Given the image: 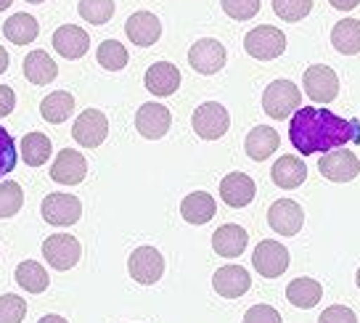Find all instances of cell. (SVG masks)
<instances>
[{
    "label": "cell",
    "mask_w": 360,
    "mask_h": 323,
    "mask_svg": "<svg viewBox=\"0 0 360 323\" xmlns=\"http://www.w3.org/2000/svg\"><path fill=\"white\" fill-rule=\"evenodd\" d=\"M289 138H292V146L302 156L326 154V151H334V148H345L347 144H358L360 122L358 120L337 117L328 109L300 106L292 114Z\"/></svg>",
    "instance_id": "6da1fadb"
},
{
    "label": "cell",
    "mask_w": 360,
    "mask_h": 323,
    "mask_svg": "<svg viewBox=\"0 0 360 323\" xmlns=\"http://www.w3.org/2000/svg\"><path fill=\"white\" fill-rule=\"evenodd\" d=\"M302 106V93L292 80H276L262 93V109L270 120H289Z\"/></svg>",
    "instance_id": "7a4b0ae2"
},
{
    "label": "cell",
    "mask_w": 360,
    "mask_h": 323,
    "mask_svg": "<svg viewBox=\"0 0 360 323\" xmlns=\"http://www.w3.org/2000/svg\"><path fill=\"white\" fill-rule=\"evenodd\" d=\"M191 125H193V133L204 138V141H217L228 133L231 127V114L225 109L223 103L217 101H207L202 106H196L191 114Z\"/></svg>",
    "instance_id": "3957f363"
},
{
    "label": "cell",
    "mask_w": 360,
    "mask_h": 323,
    "mask_svg": "<svg viewBox=\"0 0 360 323\" xmlns=\"http://www.w3.org/2000/svg\"><path fill=\"white\" fill-rule=\"evenodd\" d=\"M244 48L257 61H273L286 51V34L270 24H259L244 37Z\"/></svg>",
    "instance_id": "277c9868"
},
{
    "label": "cell",
    "mask_w": 360,
    "mask_h": 323,
    "mask_svg": "<svg viewBox=\"0 0 360 323\" xmlns=\"http://www.w3.org/2000/svg\"><path fill=\"white\" fill-rule=\"evenodd\" d=\"M127 270H130L133 281L151 286L165 276V257L157 246H138L127 260Z\"/></svg>",
    "instance_id": "5b68a950"
},
{
    "label": "cell",
    "mask_w": 360,
    "mask_h": 323,
    "mask_svg": "<svg viewBox=\"0 0 360 323\" xmlns=\"http://www.w3.org/2000/svg\"><path fill=\"white\" fill-rule=\"evenodd\" d=\"M289 249L281 244V241H273V239H265V241H259L255 246V255H252V265L257 267L259 276H265V279H278L286 273V267H289Z\"/></svg>",
    "instance_id": "8992f818"
},
{
    "label": "cell",
    "mask_w": 360,
    "mask_h": 323,
    "mask_svg": "<svg viewBox=\"0 0 360 323\" xmlns=\"http://www.w3.org/2000/svg\"><path fill=\"white\" fill-rule=\"evenodd\" d=\"M45 262L56 270H72L82 257V246L75 236L69 234H53L43 241Z\"/></svg>",
    "instance_id": "52a82bcc"
},
{
    "label": "cell",
    "mask_w": 360,
    "mask_h": 323,
    "mask_svg": "<svg viewBox=\"0 0 360 323\" xmlns=\"http://www.w3.org/2000/svg\"><path fill=\"white\" fill-rule=\"evenodd\" d=\"M318 170L331 183H349V180L358 178L360 159L349 148H334V151H326V154L321 156Z\"/></svg>",
    "instance_id": "ba28073f"
},
{
    "label": "cell",
    "mask_w": 360,
    "mask_h": 323,
    "mask_svg": "<svg viewBox=\"0 0 360 323\" xmlns=\"http://www.w3.org/2000/svg\"><path fill=\"white\" fill-rule=\"evenodd\" d=\"M106 135H109V120L101 109H85L72 127V138L82 148H98L106 141Z\"/></svg>",
    "instance_id": "9c48e42d"
},
{
    "label": "cell",
    "mask_w": 360,
    "mask_h": 323,
    "mask_svg": "<svg viewBox=\"0 0 360 323\" xmlns=\"http://www.w3.org/2000/svg\"><path fill=\"white\" fill-rule=\"evenodd\" d=\"M40 212H43V217L48 225L69 228V225H75L79 220L82 204H79V199L72 196V194H48L43 199Z\"/></svg>",
    "instance_id": "30bf717a"
},
{
    "label": "cell",
    "mask_w": 360,
    "mask_h": 323,
    "mask_svg": "<svg viewBox=\"0 0 360 323\" xmlns=\"http://www.w3.org/2000/svg\"><path fill=\"white\" fill-rule=\"evenodd\" d=\"M304 93L307 99H313L315 103H331L339 93V77L337 72L326 64H313V67L304 72L302 77Z\"/></svg>",
    "instance_id": "8fae6325"
},
{
    "label": "cell",
    "mask_w": 360,
    "mask_h": 323,
    "mask_svg": "<svg viewBox=\"0 0 360 323\" xmlns=\"http://www.w3.org/2000/svg\"><path fill=\"white\" fill-rule=\"evenodd\" d=\"M169 125H172V114L167 106H162L157 101H148L143 103L138 114H135V130L143 135L146 141H159L169 133Z\"/></svg>",
    "instance_id": "7c38bea8"
},
{
    "label": "cell",
    "mask_w": 360,
    "mask_h": 323,
    "mask_svg": "<svg viewBox=\"0 0 360 323\" xmlns=\"http://www.w3.org/2000/svg\"><path fill=\"white\" fill-rule=\"evenodd\" d=\"M225 48L220 40H212V37H202L191 45L188 51V64H191L199 75H214L225 67Z\"/></svg>",
    "instance_id": "4fadbf2b"
},
{
    "label": "cell",
    "mask_w": 360,
    "mask_h": 323,
    "mask_svg": "<svg viewBox=\"0 0 360 323\" xmlns=\"http://www.w3.org/2000/svg\"><path fill=\"white\" fill-rule=\"evenodd\" d=\"M268 223L276 234L281 236H297L304 225V210L292 199H278L270 204Z\"/></svg>",
    "instance_id": "5bb4252c"
},
{
    "label": "cell",
    "mask_w": 360,
    "mask_h": 323,
    "mask_svg": "<svg viewBox=\"0 0 360 323\" xmlns=\"http://www.w3.org/2000/svg\"><path fill=\"white\" fill-rule=\"evenodd\" d=\"M85 175H88V159L79 154L77 148L58 151L56 162L51 165V178L61 186H79Z\"/></svg>",
    "instance_id": "9a60e30c"
},
{
    "label": "cell",
    "mask_w": 360,
    "mask_h": 323,
    "mask_svg": "<svg viewBox=\"0 0 360 323\" xmlns=\"http://www.w3.org/2000/svg\"><path fill=\"white\" fill-rule=\"evenodd\" d=\"M252 286V279H249V270L241 265H225L217 267L212 276V289L225 297V300H238L244 297Z\"/></svg>",
    "instance_id": "2e32d148"
},
{
    "label": "cell",
    "mask_w": 360,
    "mask_h": 323,
    "mask_svg": "<svg viewBox=\"0 0 360 323\" xmlns=\"http://www.w3.org/2000/svg\"><path fill=\"white\" fill-rule=\"evenodd\" d=\"M255 194H257V186H255V180L249 178L247 172H228L223 183H220V196L233 210H241V207L252 204Z\"/></svg>",
    "instance_id": "e0dca14e"
},
{
    "label": "cell",
    "mask_w": 360,
    "mask_h": 323,
    "mask_svg": "<svg viewBox=\"0 0 360 323\" xmlns=\"http://www.w3.org/2000/svg\"><path fill=\"white\" fill-rule=\"evenodd\" d=\"M53 48H56L58 56L69 58V61L82 58L90 48V34L82 27H77V24H64L53 34Z\"/></svg>",
    "instance_id": "ac0fdd59"
},
{
    "label": "cell",
    "mask_w": 360,
    "mask_h": 323,
    "mask_svg": "<svg viewBox=\"0 0 360 323\" xmlns=\"http://www.w3.org/2000/svg\"><path fill=\"white\" fill-rule=\"evenodd\" d=\"M124 32L130 37V43H135L138 48H148V45H154L162 37V22H159L154 13L138 11L127 19Z\"/></svg>",
    "instance_id": "d6986e66"
},
{
    "label": "cell",
    "mask_w": 360,
    "mask_h": 323,
    "mask_svg": "<svg viewBox=\"0 0 360 323\" xmlns=\"http://www.w3.org/2000/svg\"><path fill=\"white\" fill-rule=\"evenodd\" d=\"M146 88L151 96H172L180 88V69L169 61H157L146 69Z\"/></svg>",
    "instance_id": "ffe728a7"
},
{
    "label": "cell",
    "mask_w": 360,
    "mask_h": 323,
    "mask_svg": "<svg viewBox=\"0 0 360 323\" xmlns=\"http://www.w3.org/2000/svg\"><path fill=\"white\" fill-rule=\"evenodd\" d=\"M214 212H217V204H214V199L207 191H193V194H188L186 199L180 201V215H183L186 223L191 225L210 223L214 217Z\"/></svg>",
    "instance_id": "44dd1931"
},
{
    "label": "cell",
    "mask_w": 360,
    "mask_h": 323,
    "mask_svg": "<svg viewBox=\"0 0 360 323\" xmlns=\"http://www.w3.org/2000/svg\"><path fill=\"white\" fill-rule=\"evenodd\" d=\"M273 183L276 186H281V189L292 191V189H300L304 180H307V165H304L300 156H292V154H283L276 165H273Z\"/></svg>",
    "instance_id": "7402d4cb"
},
{
    "label": "cell",
    "mask_w": 360,
    "mask_h": 323,
    "mask_svg": "<svg viewBox=\"0 0 360 323\" xmlns=\"http://www.w3.org/2000/svg\"><path fill=\"white\" fill-rule=\"evenodd\" d=\"M247 241L249 236L247 231L241 228V225H220L212 236V249L217 252L220 257H238L244 255V249H247Z\"/></svg>",
    "instance_id": "603a6c76"
},
{
    "label": "cell",
    "mask_w": 360,
    "mask_h": 323,
    "mask_svg": "<svg viewBox=\"0 0 360 323\" xmlns=\"http://www.w3.org/2000/svg\"><path fill=\"white\" fill-rule=\"evenodd\" d=\"M281 144V138L278 133L268 127V125H257L255 130H249L247 141H244V148H247L249 159H255V162H265L270 154H276V148Z\"/></svg>",
    "instance_id": "cb8c5ba5"
},
{
    "label": "cell",
    "mask_w": 360,
    "mask_h": 323,
    "mask_svg": "<svg viewBox=\"0 0 360 323\" xmlns=\"http://www.w3.org/2000/svg\"><path fill=\"white\" fill-rule=\"evenodd\" d=\"M56 61L48 56L45 51H32L30 56L24 58V77L30 80L32 85H48V82L56 80Z\"/></svg>",
    "instance_id": "d4e9b609"
},
{
    "label": "cell",
    "mask_w": 360,
    "mask_h": 323,
    "mask_svg": "<svg viewBox=\"0 0 360 323\" xmlns=\"http://www.w3.org/2000/svg\"><path fill=\"white\" fill-rule=\"evenodd\" d=\"M3 34L13 45H30L40 34V24L32 13H13L11 19H6L3 24Z\"/></svg>",
    "instance_id": "484cf974"
},
{
    "label": "cell",
    "mask_w": 360,
    "mask_h": 323,
    "mask_svg": "<svg viewBox=\"0 0 360 323\" xmlns=\"http://www.w3.org/2000/svg\"><path fill=\"white\" fill-rule=\"evenodd\" d=\"M321 297H323V289H321V284L313 279H307V276H302V279H294L289 286H286V300L292 302L294 308H302V310H310V308H315L318 302H321Z\"/></svg>",
    "instance_id": "4316f807"
},
{
    "label": "cell",
    "mask_w": 360,
    "mask_h": 323,
    "mask_svg": "<svg viewBox=\"0 0 360 323\" xmlns=\"http://www.w3.org/2000/svg\"><path fill=\"white\" fill-rule=\"evenodd\" d=\"M72 112H75V99H72V93H67V90H56V93L45 96L43 103H40V114H43L45 122L51 125L67 122L69 117H72Z\"/></svg>",
    "instance_id": "83f0119b"
},
{
    "label": "cell",
    "mask_w": 360,
    "mask_h": 323,
    "mask_svg": "<svg viewBox=\"0 0 360 323\" xmlns=\"http://www.w3.org/2000/svg\"><path fill=\"white\" fill-rule=\"evenodd\" d=\"M331 43L339 53L345 56H355L360 53V22L358 19H342L334 24L331 30Z\"/></svg>",
    "instance_id": "f1b7e54d"
},
{
    "label": "cell",
    "mask_w": 360,
    "mask_h": 323,
    "mask_svg": "<svg viewBox=\"0 0 360 323\" xmlns=\"http://www.w3.org/2000/svg\"><path fill=\"white\" fill-rule=\"evenodd\" d=\"M16 284L30 294H43L51 279H48V270L37 260H24L22 265L16 267Z\"/></svg>",
    "instance_id": "f546056e"
},
{
    "label": "cell",
    "mask_w": 360,
    "mask_h": 323,
    "mask_svg": "<svg viewBox=\"0 0 360 323\" xmlns=\"http://www.w3.org/2000/svg\"><path fill=\"white\" fill-rule=\"evenodd\" d=\"M53 144L45 133H27L22 138V156L30 167H40L51 159Z\"/></svg>",
    "instance_id": "4dcf8cb0"
},
{
    "label": "cell",
    "mask_w": 360,
    "mask_h": 323,
    "mask_svg": "<svg viewBox=\"0 0 360 323\" xmlns=\"http://www.w3.org/2000/svg\"><path fill=\"white\" fill-rule=\"evenodd\" d=\"M96 58H98V64H101L103 69H109V72H120V69L127 67V48H124L120 40H103L101 45H98V53H96Z\"/></svg>",
    "instance_id": "1f68e13d"
},
{
    "label": "cell",
    "mask_w": 360,
    "mask_h": 323,
    "mask_svg": "<svg viewBox=\"0 0 360 323\" xmlns=\"http://www.w3.org/2000/svg\"><path fill=\"white\" fill-rule=\"evenodd\" d=\"M77 13L88 24H106L114 16V0H79Z\"/></svg>",
    "instance_id": "d6a6232c"
},
{
    "label": "cell",
    "mask_w": 360,
    "mask_h": 323,
    "mask_svg": "<svg viewBox=\"0 0 360 323\" xmlns=\"http://www.w3.org/2000/svg\"><path fill=\"white\" fill-rule=\"evenodd\" d=\"M273 11L283 22H302L313 11V0H273Z\"/></svg>",
    "instance_id": "836d02e7"
},
{
    "label": "cell",
    "mask_w": 360,
    "mask_h": 323,
    "mask_svg": "<svg viewBox=\"0 0 360 323\" xmlns=\"http://www.w3.org/2000/svg\"><path fill=\"white\" fill-rule=\"evenodd\" d=\"M24 207V189L19 183H0V217H13Z\"/></svg>",
    "instance_id": "e575fe53"
},
{
    "label": "cell",
    "mask_w": 360,
    "mask_h": 323,
    "mask_svg": "<svg viewBox=\"0 0 360 323\" xmlns=\"http://www.w3.org/2000/svg\"><path fill=\"white\" fill-rule=\"evenodd\" d=\"M27 318V305L19 294L0 297V323H22Z\"/></svg>",
    "instance_id": "d590c367"
},
{
    "label": "cell",
    "mask_w": 360,
    "mask_h": 323,
    "mask_svg": "<svg viewBox=\"0 0 360 323\" xmlns=\"http://www.w3.org/2000/svg\"><path fill=\"white\" fill-rule=\"evenodd\" d=\"M259 3L262 0H223V11L236 22H249L259 13Z\"/></svg>",
    "instance_id": "8d00e7d4"
},
{
    "label": "cell",
    "mask_w": 360,
    "mask_h": 323,
    "mask_svg": "<svg viewBox=\"0 0 360 323\" xmlns=\"http://www.w3.org/2000/svg\"><path fill=\"white\" fill-rule=\"evenodd\" d=\"M13 167H16V144H13L11 133L0 125V180L3 175L13 172Z\"/></svg>",
    "instance_id": "74e56055"
},
{
    "label": "cell",
    "mask_w": 360,
    "mask_h": 323,
    "mask_svg": "<svg viewBox=\"0 0 360 323\" xmlns=\"http://www.w3.org/2000/svg\"><path fill=\"white\" fill-rule=\"evenodd\" d=\"M244 323H281V312L270 305H255L247 310Z\"/></svg>",
    "instance_id": "f35d334b"
},
{
    "label": "cell",
    "mask_w": 360,
    "mask_h": 323,
    "mask_svg": "<svg viewBox=\"0 0 360 323\" xmlns=\"http://www.w3.org/2000/svg\"><path fill=\"white\" fill-rule=\"evenodd\" d=\"M318 323H358V318H355V310H349L347 305H331L321 312Z\"/></svg>",
    "instance_id": "ab89813d"
},
{
    "label": "cell",
    "mask_w": 360,
    "mask_h": 323,
    "mask_svg": "<svg viewBox=\"0 0 360 323\" xmlns=\"http://www.w3.org/2000/svg\"><path fill=\"white\" fill-rule=\"evenodd\" d=\"M16 109V93L8 85H0V117H8Z\"/></svg>",
    "instance_id": "60d3db41"
},
{
    "label": "cell",
    "mask_w": 360,
    "mask_h": 323,
    "mask_svg": "<svg viewBox=\"0 0 360 323\" xmlns=\"http://www.w3.org/2000/svg\"><path fill=\"white\" fill-rule=\"evenodd\" d=\"M328 3H331L334 8H339V11H352L360 0H328Z\"/></svg>",
    "instance_id": "b9f144b4"
},
{
    "label": "cell",
    "mask_w": 360,
    "mask_h": 323,
    "mask_svg": "<svg viewBox=\"0 0 360 323\" xmlns=\"http://www.w3.org/2000/svg\"><path fill=\"white\" fill-rule=\"evenodd\" d=\"M6 69H8V51L0 45V75H3Z\"/></svg>",
    "instance_id": "7bdbcfd3"
},
{
    "label": "cell",
    "mask_w": 360,
    "mask_h": 323,
    "mask_svg": "<svg viewBox=\"0 0 360 323\" xmlns=\"http://www.w3.org/2000/svg\"><path fill=\"white\" fill-rule=\"evenodd\" d=\"M37 323H69L67 318H61V315H45V318H40Z\"/></svg>",
    "instance_id": "ee69618b"
},
{
    "label": "cell",
    "mask_w": 360,
    "mask_h": 323,
    "mask_svg": "<svg viewBox=\"0 0 360 323\" xmlns=\"http://www.w3.org/2000/svg\"><path fill=\"white\" fill-rule=\"evenodd\" d=\"M11 3H13V0H0V13L6 11V8H8V6H11Z\"/></svg>",
    "instance_id": "f6af8a7d"
},
{
    "label": "cell",
    "mask_w": 360,
    "mask_h": 323,
    "mask_svg": "<svg viewBox=\"0 0 360 323\" xmlns=\"http://www.w3.org/2000/svg\"><path fill=\"white\" fill-rule=\"evenodd\" d=\"M27 3H45V0H27Z\"/></svg>",
    "instance_id": "bcb514c9"
},
{
    "label": "cell",
    "mask_w": 360,
    "mask_h": 323,
    "mask_svg": "<svg viewBox=\"0 0 360 323\" xmlns=\"http://www.w3.org/2000/svg\"><path fill=\"white\" fill-rule=\"evenodd\" d=\"M358 289H360V267H358Z\"/></svg>",
    "instance_id": "7dc6e473"
}]
</instances>
